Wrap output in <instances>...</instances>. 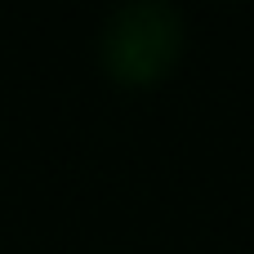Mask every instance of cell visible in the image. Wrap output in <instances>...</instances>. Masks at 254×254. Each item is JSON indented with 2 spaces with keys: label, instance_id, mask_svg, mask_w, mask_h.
Masks as SVG:
<instances>
[{
  "label": "cell",
  "instance_id": "1",
  "mask_svg": "<svg viewBox=\"0 0 254 254\" xmlns=\"http://www.w3.org/2000/svg\"><path fill=\"white\" fill-rule=\"evenodd\" d=\"M188 54V18L165 0H134L103 18L98 67L125 89H152L179 71Z\"/></svg>",
  "mask_w": 254,
  "mask_h": 254
}]
</instances>
